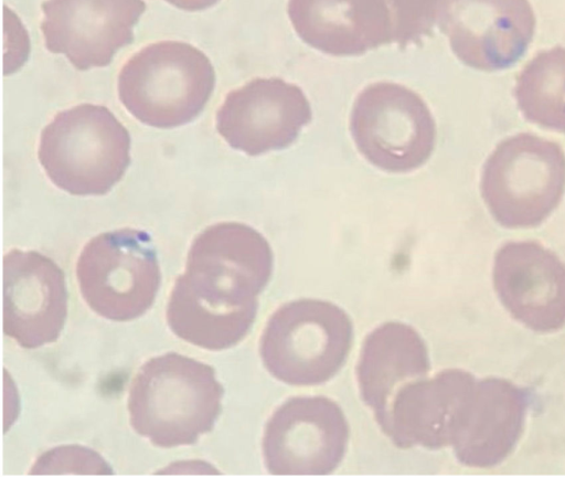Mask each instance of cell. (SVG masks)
Here are the masks:
<instances>
[{
  "label": "cell",
  "instance_id": "cell-1",
  "mask_svg": "<svg viewBox=\"0 0 565 478\" xmlns=\"http://www.w3.org/2000/svg\"><path fill=\"white\" fill-rule=\"evenodd\" d=\"M267 240L249 225L216 223L193 240L172 287L167 322L180 339L207 350L237 344L257 315L273 272Z\"/></svg>",
  "mask_w": 565,
  "mask_h": 478
},
{
  "label": "cell",
  "instance_id": "cell-2",
  "mask_svg": "<svg viewBox=\"0 0 565 478\" xmlns=\"http://www.w3.org/2000/svg\"><path fill=\"white\" fill-rule=\"evenodd\" d=\"M223 392L211 365L177 352L153 357L132 379L130 425L158 447L194 444L212 431Z\"/></svg>",
  "mask_w": 565,
  "mask_h": 478
},
{
  "label": "cell",
  "instance_id": "cell-3",
  "mask_svg": "<svg viewBox=\"0 0 565 478\" xmlns=\"http://www.w3.org/2000/svg\"><path fill=\"white\" fill-rule=\"evenodd\" d=\"M38 157L49 179L73 195H103L130 163V135L103 105L56 114L41 132Z\"/></svg>",
  "mask_w": 565,
  "mask_h": 478
},
{
  "label": "cell",
  "instance_id": "cell-4",
  "mask_svg": "<svg viewBox=\"0 0 565 478\" xmlns=\"http://www.w3.org/2000/svg\"><path fill=\"white\" fill-rule=\"evenodd\" d=\"M215 85L210 59L182 41H160L132 55L118 75V96L139 121L173 128L192 121Z\"/></svg>",
  "mask_w": 565,
  "mask_h": 478
},
{
  "label": "cell",
  "instance_id": "cell-5",
  "mask_svg": "<svg viewBox=\"0 0 565 478\" xmlns=\"http://www.w3.org/2000/svg\"><path fill=\"white\" fill-rule=\"evenodd\" d=\"M353 326L339 306L319 299L285 304L269 318L260 339L268 372L291 385H317L332 379L352 347Z\"/></svg>",
  "mask_w": 565,
  "mask_h": 478
},
{
  "label": "cell",
  "instance_id": "cell-6",
  "mask_svg": "<svg viewBox=\"0 0 565 478\" xmlns=\"http://www.w3.org/2000/svg\"><path fill=\"white\" fill-rule=\"evenodd\" d=\"M480 189L500 225L537 226L563 198L565 153L558 144L532 134L511 136L488 157Z\"/></svg>",
  "mask_w": 565,
  "mask_h": 478
},
{
  "label": "cell",
  "instance_id": "cell-7",
  "mask_svg": "<svg viewBox=\"0 0 565 478\" xmlns=\"http://www.w3.org/2000/svg\"><path fill=\"white\" fill-rule=\"evenodd\" d=\"M76 278L85 302L99 316L114 321L142 316L161 278L151 236L130 227L98 234L83 247Z\"/></svg>",
  "mask_w": 565,
  "mask_h": 478
},
{
  "label": "cell",
  "instance_id": "cell-8",
  "mask_svg": "<svg viewBox=\"0 0 565 478\" xmlns=\"http://www.w3.org/2000/svg\"><path fill=\"white\" fill-rule=\"evenodd\" d=\"M363 157L388 172H409L430 157L436 126L423 98L406 86L379 82L356 97L350 119Z\"/></svg>",
  "mask_w": 565,
  "mask_h": 478
},
{
  "label": "cell",
  "instance_id": "cell-9",
  "mask_svg": "<svg viewBox=\"0 0 565 478\" xmlns=\"http://www.w3.org/2000/svg\"><path fill=\"white\" fill-rule=\"evenodd\" d=\"M348 440V421L334 401L321 395L291 397L266 425L265 465L271 475H329L340 465Z\"/></svg>",
  "mask_w": 565,
  "mask_h": 478
},
{
  "label": "cell",
  "instance_id": "cell-10",
  "mask_svg": "<svg viewBox=\"0 0 565 478\" xmlns=\"http://www.w3.org/2000/svg\"><path fill=\"white\" fill-rule=\"evenodd\" d=\"M311 118L299 86L279 77H258L230 92L215 119L232 148L258 156L291 145Z\"/></svg>",
  "mask_w": 565,
  "mask_h": 478
},
{
  "label": "cell",
  "instance_id": "cell-11",
  "mask_svg": "<svg viewBox=\"0 0 565 478\" xmlns=\"http://www.w3.org/2000/svg\"><path fill=\"white\" fill-rule=\"evenodd\" d=\"M477 380L460 369H447L402 386L377 422L399 448L451 446L459 434Z\"/></svg>",
  "mask_w": 565,
  "mask_h": 478
},
{
  "label": "cell",
  "instance_id": "cell-12",
  "mask_svg": "<svg viewBox=\"0 0 565 478\" xmlns=\"http://www.w3.org/2000/svg\"><path fill=\"white\" fill-rule=\"evenodd\" d=\"M41 31L45 47L63 54L79 71L110 64L134 40L146 10L143 0H45Z\"/></svg>",
  "mask_w": 565,
  "mask_h": 478
},
{
  "label": "cell",
  "instance_id": "cell-13",
  "mask_svg": "<svg viewBox=\"0 0 565 478\" xmlns=\"http://www.w3.org/2000/svg\"><path fill=\"white\" fill-rule=\"evenodd\" d=\"M529 0H448L439 25L467 66L500 71L526 52L535 31Z\"/></svg>",
  "mask_w": 565,
  "mask_h": 478
},
{
  "label": "cell",
  "instance_id": "cell-14",
  "mask_svg": "<svg viewBox=\"0 0 565 478\" xmlns=\"http://www.w3.org/2000/svg\"><path fill=\"white\" fill-rule=\"evenodd\" d=\"M67 316L65 276L35 251L11 249L3 256V332L34 349L54 342Z\"/></svg>",
  "mask_w": 565,
  "mask_h": 478
},
{
  "label": "cell",
  "instance_id": "cell-15",
  "mask_svg": "<svg viewBox=\"0 0 565 478\" xmlns=\"http://www.w3.org/2000/svg\"><path fill=\"white\" fill-rule=\"evenodd\" d=\"M493 286L511 316L551 332L565 325V264L533 241L509 242L494 257Z\"/></svg>",
  "mask_w": 565,
  "mask_h": 478
},
{
  "label": "cell",
  "instance_id": "cell-16",
  "mask_svg": "<svg viewBox=\"0 0 565 478\" xmlns=\"http://www.w3.org/2000/svg\"><path fill=\"white\" fill-rule=\"evenodd\" d=\"M288 15L299 38L326 54L361 55L393 42L384 0H289Z\"/></svg>",
  "mask_w": 565,
  "mask_h": 478
},
{
  "label": "cell",
  "instance_id": "cell-17",
  "mask_svg": "<svg viewBox=\"0 0 565 478\" xmlns=\"http://www.w3.org/2000/svg\"><path fill=\"white\" fill-rule=\"evenodd\" d=\"M527 391L500 378L477 381L466 421L452 443L457 459L490 468L503 461L522 434Z\"/></svg>",
  "mask_w": 565,
  "mask_h": 478
},
{
  "label": "cell",
  "instance_id": "cell-18",
  "mask_svg": "<svg viewBox=\"0 0 565 478\" xmlns=\"http://www.w3.org/2000/svg\"><path fill=\"white\" fill-rule=\"evenodd\" d=\"M430 368L428 350L411 326L385 322L365 338L356 375L363 402L379 422L396 392L405 384L425 378Z\"/></svg>",
  "mask_w": 565,
  "mask_h": 478
},
{
  "label": "cell",
  "instance_id": "cell-19",
  "mask_svg": "<svg viewBox=\"0 0 565 478\" xmlns=\"http://www.w3.org/2000/svg\"><path fill=\"white\" fill-rule=\"evenodd\" d=\"M514 95L526 120L565 132V47L539 52L519 74Z\"/></svg>",
  "mask_w": 565,
  "mask_h": 478
},
{
  "label": "cell",
  "instance_id": "cell-20",
  "mask_svg": "<svg viewBox=\"0 0 565 478\" xmlns=\"http://www.w3.org/2000/svg\"><path fill=\"white\" fill-rule=\"evenodd\" d=\"M448 0H384L392 26V40L401 49L418 43L439 22Z\"/></svg>",
  "mask_w": 565,
  "mask_h": 478
},
{
  "label": "cell",
  "instance_id": "cell-21",
  "mask_svg": "<svg viewBox=\"0 0 565 478\" xmlns=\"http://www.w3.org/2000/svg\"><path fill=\"white\" fill-rule=\"evenodd\" d=\"M30 475H113L110 465L94 449L64 445L43 453Z\"/></svg>",
  "mask_w": 565,
  "mask_h": 478
},
{
  "label": "cell",
  "instance_id": "cell-22",
  "mask_svg": "<svg viewBox=\"0 0 565 478\" xmlns=\"http://www.w3.org/2000/svg\"><path fill=\"white\" fill-rule=\"evenodd\" d=\"M170 4L186 11H200L214 6L220 0H166Z\"/></svg>",
  "mask_w": 565,
  "mask_h": 478
}]
</instances>
